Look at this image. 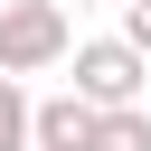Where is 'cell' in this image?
<instances>
[{"instance_id": "5", "label": "cell", "mask_w": 151, "mask_h": 151, "mask_svg": "<svg viewBox=\"0 0 151 151\" xmlns=\"http://www.w3.org/2000/svg\"><path fill=\"white\" fill-rule=\"evenodd\" d=\"M94 151H151V113H142V104L104 113V123H94Z\"/></svg>"}, {"instance_id": "4", "label": "cell", "mask_w": 151, "mask_h": 151, "mask_svg": "<svg viewBox=\"0 0 151 151\" xmlns=\"http://www.w3.org/2000/svg\"><path fill=\"white\" fill-rule=\"evenodd\" d=\"M0 151H38V94L19 76H0Z\"/></svg>"}, {"instance_id": "7", "label": "cell", "mask_w": 151, "mask_h": 151, "mask_svg": "<svg viewBox=\"0 0 151 151\" xmlns=\"http://www.w3.org/2000/svg\"><path fill=\"white\" fill-rule=\"evenodd\" d=\"M57 9H94V0H57Z\"/></svg>"}, {"instance_id": "1", "label": "cell", "mask_w": 151, "mask_h": 151, "mask_svg": "<svg viewBox=\"0 0 151 151\" xmlns=\"http://www.w3.org/2000/svg\"><path fill=\"white\" fill-rule=\"evenodd\" d=\"M76 57V19L57 0H0V76H47Z\"/></svg>"}, {"instance_id": "6", "label": "cell", "mask_w": 151, "mask_h": 151, "mask_svg": "<svg viewBox=\"0 0 151 151\" xmlns=\"http://www.w3.org/2000/svg\"><path fill=\"white\" fill-rule=\"evenodd\" d=\"M123 47H142V57H151V0H123Z\"/></svg>"}, {"instance_id": "2", "label": "cell", "mask_w": 151, "mask_h": 151, "mask_svg": "<svg viewBox=\"0 0 151 151\" xmlns=\"http://www.w3.org/2000/svg\"><path fill=\"white\" fill-rule=\"evenodd\" d=\"M142 76H151V57H142V47H123V38H85V47H76V94H85L94 113L142 104Z\"/></svg>"}, {"instance_id": "3", "label": "cell", "mask_w": 151, "mask_h": 151, "mask_svg": "<svg viewBox=\"0 0 151 151\" xmlns=\"http://www.w3.org/2000/svg\"><path fill=\"white\" fill-rule=\"evenodd\" d=\"M94 104L66 85V94H38V151H94Z\"/></svg>"}]
</instances>
